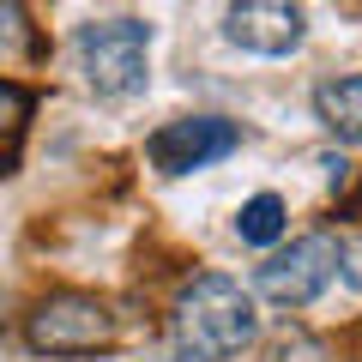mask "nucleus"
<instances>
[{
  "instance_id": "nucleus-8",
  "label": "nucleus",
  "mask_w": 362,
  "mask_h": 362,
  "mask_svg": "<svg viewBox=\"0 0 362 362\" xmlns=\"http://www.w3.org/2000/svg\"><path fill=\"white\" fill-rule=\"evenodd\" d=\"M235 235H242L247 247L278 242V235H284V199H278V194H254L242 206V218H235Z\"/></svg>"
},
{
  "instance_id": "nucleus-11",
  "label": "nucleus",
  "mask_w": 362,
  "mask_h": 362,
  "mask_svg": "<svg viewBox=\"0 0 362 362\" xmlns=\"http://www.w3.org/2000/svg\"><path fill=\"white\" fill-rule=\"evenodd\" d=\"M266 362H326V344L308 338V332H284L278 344L266 350Z\"/></svg>"
},
{
  "instance_id": "nucleus-1",
  "label": "nucleus",
  "mask_w": 362,
  "mask_h": 362,
  "mask_svg": "<svg viewBox=\"0 0 362 362\" xmlns=\"http://www.w3.org/2000/svg\"><path fill=\"white\" fill-rule=\"evenodd\" d=\"M175 338L194 362H223L254 344V296L223 272H194L175 296Z\"/></svg>"
},
{
  "instance_id": "nucleus-6",
  "label": "nucleus",
  "mask_w": 362,
  "mask_h": 362,
  "mask_svg": "<svg viewBox=\"0 0 362 362\" xmlns=\"http://www.w3.org/2000/svg\"><path fill=\"white\" fill-rule=\"evenodd\" d=\"M302 30H308V18L290 0H242L223 13V37L247 54H290L302 49Z\"/></svg>"
},
{
  "instance_id": "nucleus-9",
  "label": "nucleus",
  "mask_w": 362,
  "mask_h": 362,
  "mask_svg": "<svg viewBox=\"0 0 362 362\" xmlns=\"http://www.w3.org/2000/svg\"><path fill=\"white\" fill-rule=\"evenodd\" d=\"M30 109H37V97H30L25 85H13V78H0V145H6V157H13V145H18V133H25ZM0 175H6V169H0Z\"/></svg>"
},
{
  "instance_id": "nucleus-5",
  "label": "nucleus",
  "mask_w": 362,
  "mask_h": 362,
  "mask_svg": "<svg viewBox=\"0 0 362 362\" xmlns=\"http://www.w3.org/2000/svg\"><path fill=\"white\" fill-rule=\"evenodd\" d=\"M242 145V127L223 115H187V121H169L145 139V157H151L163 175H187V169H206L218 157H230Z\"/></svg>"
},
{
  "instance_id": "nucleus-10",
  "label": "nucleus",
  "mask_w": 362,
  "mask_h": 362,
  "mask_svg": "<svg viewBox=\"0 0 362 362\" xmlns=\"http://www.w3.org/2000/svg\"><path fill=\"white\" fill-rule=\"evenodd\" d=\"M13 54H30V18L25 6H0V61Z\"/></svg>"
},
{
  "instance_id": "nucleus-7",
  "label": "nucleus",
  "mask_w": 362,
  "mask_h": 362,
  "mask_svg": "<svg viewBox=\"0 0 362 362\" xmlns=\"http://www.w3.org/2000/svg\"><path fill=\"white\" fill-rule=\"evenodd\" d=\"M314 115L326 121V133H338V139L362 145V73L326 78V85L314 90Z\"/></svg>"
},
{
  "instance_id": "nucleus-3",
  "label": "nucleus",
  "mask_w": 362,
  "mask_h": 362,
  "mask_svg": "<svg viewBox=\"0 0 362 362\" xmlns=\"http://www.w3.org/2000/svg\"><path fill=\"white\" fill-rule=\"evenodd\" d=\"M30 350L42 356H90V350L115 344V314H109L103 296H85V290H54L30 308L25 320Z\"/></svg>"
},
{
  "instance_id": "nucleus-2",
  "label": "nucleus",
  "mask_w": 362,
  "mask_h": 362,
  "mask_svg": "<svg viewBox=\"0 0 362 362\" xmlns=\"http://www.w3.org/2000/svg\"><path fill=\"white\" fill-rule=\"evenodd\" d=\"M78 73L97 97H133L145 90V54H151V30L139 18H90L73 37Z\"/></svg>"
},
{
  "instance_id": "nucleus-4",
  "label": "nucleus",
  "mask_w": 362,
  "mask_h": 362,
  "mask_svg": "<svg viewBox=\"0 0 362 362\" xmlns=\"http://www.w3.org/2000/svg\"><path fill=\"white\" fill-rule=\"evenodd\" d=\"M338 266H344V247L326 230H314V235H302V242H290L284 254H272L266 266H259L254 290L266 302H278V308H308V302L338 278Z\"/></svg>"
},
{
  "instance_id": "nucleus-12",
  "label": "nucleus",
  "mask_w": 362,
  "mask_h": 362,
  "mask_svg": "<svg viewBox=\"0 0 362 362\" xmlns=\"http://www.w3.org/2000/svg\"><path fill=\"white\" fill-rule=\"evenodd\" d=\"M350 211H356V218H362V187H356V199H350Z\"/></svg>"
}]
</instances>
